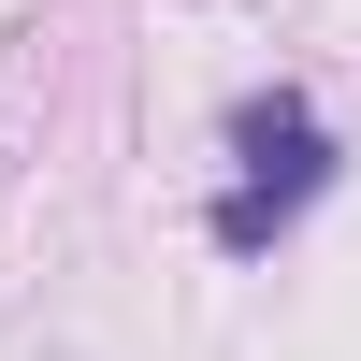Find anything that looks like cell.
Segmentation results:
<instances>
[{"label": "cell", "instance_id": "6da1fadb", "mask_svg": "<svg viewBox=\"0 0 361 361\" xmlns=\"http://www.w3.org/2000/svg\"><path fill=\"white\" fill-rule=\"evenodd\" d=\"M231 159H246V173H231V202H217V246H231V260H246V246H275V231L304 217L318 188H333V130H318L289 87L231 116Z\"/></svg>", "mask_w": 361, "mask_h": 361}]
</instances>
